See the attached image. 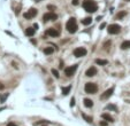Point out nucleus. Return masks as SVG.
<instances>
[{"label": "nucleus", "instance_id": "72a5a7b5", "mask_svg": "<svg viewBox=\"0 0 130 126\" xmlns=\"http://www.w3.org/2000/svg\"><path fill=\"white\" fill-rule=\"evenodd\" d=\"M101 18H103V17H101V16H98V17H97V21H100Z\"/></svg>", "mask_w": 130, "mask_h": 126}, {"label": "nucleus", "instance_id": "c85d7f7f", "mask_svg": "<svg viewBox=\"0 0 130 126\" xmlns=\"http://www.w3.org/2000/svg\"><path fill=\"white\" fill-rule=\"evenodd\" d=\"M7 126H17L15 123H8L7 124Z\"/></svg>", "mask_w": 130, "mask_h": 126}, {"label": "nucleus", "instance_id": "20e7f679", "mask_svg": "<svg viewBox=\"0 0 130 126\" xmlns=\"http://www.w3.org/2000/svg\"><path fill=\"white\" fill-rule=\"evenodd\" d=\"M107 31H108L109 34H118L120 31H121V27L119 24H111L108 28H107Z\"/></svg>", "mask_w": 130, "mask_h": 126}, {"label": "nucleus", "instance_id": "2eb2a0df", "mask_svg": "<svg viewBox=\"0 0 130 126\" xmlns=\"http://www.w3.org/2000/svg\"><path fill=\"white\" fill-rule=\"evenodd\" d=\"M91 23H92V17H85L82 20V24L83 25H89Z\"/></svg>", "mask_w": 130, "mask_h": 126}, {"label": "nucleus", "instance_id": "4be33fe9", "mask_svg": "<svg viewBox=\"0 0 130 126\" xmlns=\"http://www.w3.org/2000/svg\"><path fill=\"white\" fill-rule=\"evenodd\" d=\"M52 75L54 76L55 78H59V77H60V75H59L58 70H55V69H52Z\"/></svg>", "mask_w": 130, "mask_h": 126}, {"label": "nucleus", "instance_id": "dca6fc26", "mask_svg": "<svg viewBox=\"0 0 130 126\" xmlns=\"http://www.w3.org/2000/svg\"><path fill=\"white\" fill-rule=\"evenodd\" d=\"M121 48L123 49V51H124V49H129V48H130V41H129V40H126V41L122 42V44H121Z\"/></svg>", "mask_w": 130, "mask_h": 126}, {"label": "nucleus", "instance_id": "c9c22d12", "mask_svg": "<svg viewBox=\"0 0 130 126\" xmlns=\"http://www.w3.org/2000/svg\"><path fill=\"white\" fill-rule=\"evenodd\" d=\"M126 1H130V0H126Z\"/></svg>", "mask_w": 130, "mask_h": 126}, {"label": "nucleus", "instance_id": "1a4fd4ad", "mask_svg": "<svg viewBox=\"0 0 130 126\" xmlns=\"http://www.w3.org/2000/svg\"><path fill=\"white\" fill-rule=\"evenodd\" d=\"M46 34L50 37H53V38H57V37L60 36V32H59V30L54 29V28H50V29L46 30Z\"/></svg>", "mask_w": 130, "mask_h": 126}, {"label": "nucleus", "instance_id": "b1692460", "mask_svg": "<svg viewBox=\"0 0 130 126\" xmlns=\"http://www.w3.org/2000/svg\"><path fill=\"white\" fill-rule=\"evenodd\" d=\"M106 108H107V109H113L114 111L118 110V109H116V107H115V105H113V104H108L107 107H106Z\"/></svg>", "mask_w": 130, "mask_h": 126}, {"label": "nucleus", "instance_id": "9d476101", "mask_svg": "<svg viewBox=\"0 0 130 126\" xmlns=\"http://www.w3.org/2000/svg\"><path fill=\"white\" fill-rule=\"evenodd\" d=\"M85 75H86V77H93V76H96L97 75V69H96V66H90V68L86 70Z\"/></svg>", "mask_w": 130, "mask_h": 126}, {"label": "nucleus", "instance_id": "a878e982", "mask_svg": "<svg viewBox=\"0 0 130 126\" xmlns=\"http://www.w3.org/2000/svg\"><path fill=\"white\" fill-rule=\"evenodd\" d=\"M71 3H73L74 6H77V5H78V0H73V1H71Z\"/></svg>", "mask_w": 130, "mask_h": 126}, {"label": "nucleus", "instance_id": "f03ea898", "mask_svg": "<svg viewBox=\"0 0 130 126\" xmlns=\"http://www.w3.org/2000/svg\"><path fill=\"white\" fill-rule=\"evenodd\" d=\"M66 29L69 33H75L76 31H77L78 27H77L76 20L74 17H70L69 20H68V22H67V24H66Z\"/></svg>", "mask_w": 130, "mask_h": 126}, {"label": "nucleus", "instance_id": "393cba45", "mask_svg": "<svg viewBox=\"0 0 130 126\" xmlns=\"http://www.w3.org/2000/svg\"><path fill=\"white\" fill-rule=\"evenodd\" d=\"M74 105H75V99L71 97V100H70V107H74Z\"/></svg>", "mask_w": 130, "mask_h": 126}, {"label": "nucleus", "instance_id": "5701e85b", "mask_svg": "<svg viewBox=\"0 0 130 126\" xmlns=\"http://www.w3.org/2000/svg\"><path fill=\"white\" fill-rule=\"evenodd\" d=\"M7 97H8V93L5 94V95H0V102H5Z\"/></svg>", "mask_w": 130, "mask_h": 126}, {"label": "nucleus", "instance_id": "f257e3e1", "mask_svg": "<svg viewBox=\"0 0 130 126\" xmlns=\"http://www.w3.org/2000/svg\"><path fill=\"white\" fill-rule=\"evenodd\" d=\"M83 8L88 13H96L98 10V5L93 0H84L83 1Z\"/></svg>", "mask_w": 130, "mask_h": 126}, {"label": "nucleus", "instance_id": "7ed1b4c3", "mask_svg": "<svg viewBox=\"0 0 130 126\" xmlns=\"http://www.w3.org/2000/svg\"><path fill=\"white\" fill-rule=\"evenodd\" d=\"M84 90L88 94H96L98 92V86L94 83H86Z\"/></svg>", "mask_w": 130, "mask_h": 126}, {"label": "nucleus", "instance_id": "cd10ccee", "mask_svg": "<svg viewBox=\"0 0 130 126\" xmlns=\"http://www.w3.org/2000/svg\"><path fill=\"white\" fill-rule=\"evenodd\" d=\"M47 8L51 9V10H55V7H54V6H52V5H50V6L47 7Z\"/></svg>", "mask_w": 130, "mask_h": 126}, {"label": "nucleus", "instance_id": "423d86ee", "mask_svg": "<svg viewBox=\"0 0 130 126\" xmlns=\"http://www.w3.org/2000/svg\"><path fill=\"white\" fill-rule=\"evenodd\" d=\"M86 53H88V51L84 47H77L74 49V55L76 57H83L86 55Z\"/></svg>", "mask_w": 130, "mask_h": 126}, {"label": "nucleus", "instance_id": "6e6552de", "mask_svg": "<svg viewBox=\"0 0 130 126\" xmlns=\"http://www.w3.org/2000/svg\"><path fill=\"white\" fill-rule=\"evenodd\" d=\"M36 15H37V9L30 8L27 13H24V14H23V17H24L25 20H31V18H33Z\"/></svg>", "mask_w": 130, "mask_h": 126}, {"label": "nucleus", "instance_id": "39448f33", "mask_svg": "<svg viewBox=\"0 0 130 126\" xmlns=\"http://www.w3.org/2000/svg\"><path fill=\"white\" fill-rule=\"evenodd\" d=\"M77 68H78V65H77V64H74V65L68 66V68H66V69H65V75H66L67 77H71V76H74V73L76 72Z\"/></svg>", "mask_w": 130, "mask_h": 126}, {"label": "nucleus", "instance_id": "f704fd0d", "mask_svg": "<svg viewBox=\"0 0 130 126\" xmlns=\"http://www.w3.org/2000/svg\"><path fill=\"white\" fill-rule=\"evenodd\" d=\"M36 1H37V2H39V1H42V0H36Z\"/></svg>", "mask_w": 130, "mask_h": 126}, {"label": "nucleus", "instance_id": "aec40b11", "mask_svg": "<svg viewBox=\"0 0 130 126\" xmlns=\"http://www.w3.org/2000/svg\"><path fill=\"white\" fill-rule=\"evenodd\" d=\"M82 117L84 118L88 123H92V120H93V118L92 117H90V116H88V115H85V114H82Z\"/></svg>", "mask_w": 130, "mask_h": 126}, {"label": "nucleus", "instance_id": "473e14b6", "mask_svg": "<svg viewBox=\"0 0 130 126\" xmlns=\"http://www.w3.org/2000/svg\"><path fill=\"white\" fill-rule=\"evenodd\" d=\"M33 28H35V29H36V30H37V29H38V24H37V23H35V24H33Z\"/></svg>", "mask_w": 130, "mask_h": 126}, {"label": "nucleus", "instance_id": "412c9836", "mask_svg": "<svg viewBox=\"0 0 130 126\" xmlns=\"http://www.w3.org/2000/svg\"><path fill=\"white\" fill-rule=\"evenodd\" d=\"M126 15H127V12H120L118 15H116V18H118V20H122Z\"/></svg>", "mask_w": 130, "mask_h": 126}, {"label": "nucleus", "instance_id": "bb28decb", "mask_svg": "<svg viewBox=\"0 0 130 126\" xmlns=\"http://www.w3.org/2000/svg\"><path fill=\"white\" fill-rule=\"evenodd\" d=\"M109 45H111V41H107V42H106V44H105V45H104V47H105L106 49H107V48H108V46H109Z\"/></svg>", "mask_w": 130, "mask_h": 126}, {"label": "nucleus", "instance_id": "9b49d317", "mask_svg": "<svg viewBox=\"0 0 130 126\" xmlns=\"http://www.w3.org/2000/svg\"><path fill=\"white\" fill-rule=\"evenodd\" d=\"M113 92H114V88H113V87H112V88H108V90L106 91L105 93H104V94H101V96H100V99H103V100L108 99L109 96H111V95H112V94H113Z\"/></svg>", "mask_w": 130, "mask_h": 126}, {"label": "nucleus", "instance_id": "0eeeda50", "mask_svg": "<svg viewBox=\"0 0 130 126\" xmlns=\"http://www.w3.org/2000/svg\"><path fill=\"white\" fill-rule=\"evenodd\" d=\"M58 18V15L55 14V13H46V14H44L43 15V20H44V22H47V21H55Z\"/></svg>", "mask_w": 130, "mask_h": 126}, {"label": "nucleus", "instance_id": "4468645a", "mask_svg": "<svg viewBox=\"0 0 130 126\" xmlns=\"http://www.w3.org/2000/svg\"><path fill=\"white\" fill-rule=\"evenodd\" d=\"M84 105L86 108H92L93 107V101L90 99H84Z\"/></svg>", "mask_w": 130, "mask_h": 126}, {"label": "nucleus", "instance_id": "f3484780", "mask_svg": "<svg viewBox=\"0 0 130 126\" xmlns=\"http://www.w3.org/2000/svg\"><path fill=\"white\" fill-rule=\"evenodd\" d=\"M101 117H103V119H105L106 122H111V123H112V122H114V120H113V117H112V116H109L108 114H103V116H101Z\"/></svg>", "mask_w": 130, "mask_h": 126}, {"label": "nucleus", "instance_id": "f8f14e48", "mask_svg": "<svg viewBox=\"0 0 130 126\" xmlns=\"http://www.w3.org/2000/svg\"><path fill=\"white\" fill-rule=\"evenodd\" d=\"M35 32H36V29L35 28H28L27 30H25V34L28 37H33L35 36Z\"/></svg>", "mask_w": 130, "mask_h": 126}, {"label": "nucleus", "instance_id": "2f4dec72", "mask_svg": "<svg viewBox=\"0 0 130 126\" xmlns=\"http://www.w3.org/2000/svg\"><path fill=\"white\" fill-rule=\"evenodd\" d=\"M105 27H106V23H103L101 25H100V29H104Z\"/></svg>", "mask_w": 130, "mask_h": 126}, {"label": "nucleus", "instance_id": "a211bd4d", "mask_svg": "<svg viewBox=\"0 0 130 126\" xmlns=\"http://www.w3.org/2000/svg\"><path fill=\"white\" fill-rule=\"evenodd\" d=\"M70 90H71V86L64 87V88H62V94H64V95H68V94L70 93Z\"/></svg>", "mask_w": 130, "mask_h": 126}, {"label": "nucleus", "instance_id": "6ab92c4d", "mask_svg": "<svg viewBox=\"0 0 130 126\" xmlns=\"http://www.w3.org/2000/svg\"><path fill=\"white\" fill-rule=\"evenodd\" d=\"M96 63H97L98 65H106V64H107V61L106 60H101V59H97V60H96Z\"/></svg>", "mask_w": 130, "mask_h": 126}, {"label": "nucleus", "instance_id": "ddd939ff", "mask_svg": "<svg viewBox=\"0 0 130 126\" xmlns=\"http://www.w3.org/2000/svg\"><path fill=\"white\" fill-rule=\"evenodd\" d=\"M54 51H55V48H54V47H51V46H49V47L44 48V53H45L46 55H51V54H53V53H54Z\"/></svg>", "mask_w": 130, "mask_h": 126}, {"label": "nucleus", "instance_id": "7c9ffc66", "mask_svg": "<svg viewBox=\"0 0 130 126\" xmlns=\"http://www.w3.org/2000/svg\"><path fill=\"white\" fill-rule=\"evenodd\" d=\"M3 87H5V86H3V84H2V83H0V91L3 90Z\"/></svg>", "mask_w": 130, "mask_h": 126}, {"label": "nucleus", "instance_id": "c756f323", "mask_svg": "<svg viewBox=\"0 0 130 126\" xmlns=\"http://www.w3.org/2000/svg\"><path fill=\"white\" fill-rule=\"evenodd\" d=\"M106 125H107L106 122H100V126H106Z\"/></svg>", "mask_w": 130, "mask_h": 126}]
</instances>
